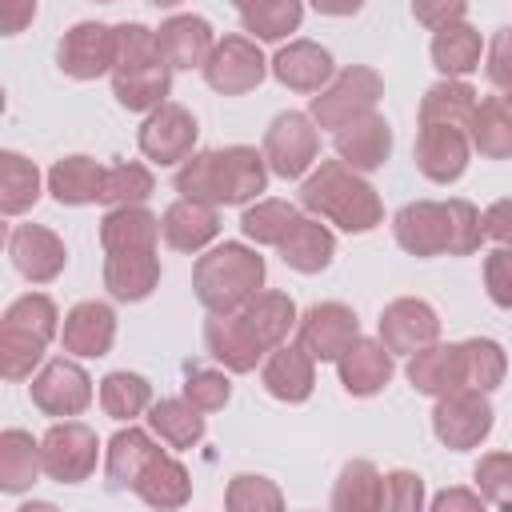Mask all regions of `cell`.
I'll list each match as a JSON object with an SVG mask.
<instances>
[{"instance_id": "6da1fadb", "label": "cell", "mask_w": 512, "mask_h": 512, "mask_svg": "<svg viewBox=\"0 0 512 512\" xmlns=\"http://www.w3.org/2000/svg\"><path fill=\"white\" fill-rule=\"evenodd\" d=\"M296 320H300L296 300L288 292L264 288L236 312H208L204 348L220 368H228L232 376H244V372H256L264 356L288 340Z\"/></svg>"}, {"instance_id": "7a4b0ae2", "label": "cell", "mask_w": 512, "mask_h": 512, "mask_svg": "<svg viewBox=\"0 0 512 512\" xmlns=\"http://www.w3.org/2000/svg\"><path fill=\"white\" fill-rule=\"evenodd\" d=\"M160 216L144 204L108 208L100 216L104 292L120 304H140L160 288Z\"/></svg>"}, {"instance_id": "3957f363", "label": "cell", "mask_w": 512, "mask_h": 512, "mask_svg": "<svg viewBox=\"0 0 512 512\" xmlns=\"http://www.w3.org/2000/svg\"><path fill=\"white\" fill-rule=\"evenodd\" d=\"M268 160L264 152H256L252 144H228V148H204L192 152L172 184L180 196L192 200H208L216 208H232V204H252L260 200V192L268 188Z\"/></svg>"}, {"instance_id": "277c9868", "label": "cell", "mask_w": 512, "mask_h": 512, "mask_svg": "<svg viewBox=\"0 0 512 512\" xmlns=\"http://www.w3.org/2000/svg\"><path fill=\"white\" fill-rule=\"evenodd\" d=\"M392 236L416 260L472 256L484 244V224L468 200H412L392 216Z\"/></svg>"}, {"instance_id": "5b68a950", "label": "cell", "mask_w": 512, "mask_h": 512, "mask_svg": "<svg viewBox=\"0 0 512 512\" xmlns=\"http://www.w3.org/2000/svg\"><path fill=\"white\" fill-rule=\"evenodd\" d=\"M300 204H304V212L320 216L324 224H332L348 236H364L384 224L380 192L364 180V172L348 168L340 156L316 160V168L300 184Z\"/></svg>"}, {"instance_id": "8992f818", "label": "cell", "mask_w": 512, "mask_h": 512, "mask_svg": "<svg viewBox=\"0 0 512 512\" xmlns=\"http://www.w3.org/2000/svg\"><path fill=\"white\" fill-rule=\"evenodd\" d=\"M120 48H116V64H112V96L124 112H152L168 100L172 92V64L160 52L156 28L140 24V20H124L116 24Z\"/></svg>"}, {"instance_id": "52a82bcc", "label": "cell", "mask_w": 512, "mask_h": 512, "mask_svg": "<svg viewBox=\"0 0 512 512\" xmlns=\"http://www.w3.org/2000/svg\"><path fill=\"white\" fill-rule=\"evenodd\" d=\"M264 280H268L264 256L252 244H240V240L212 244L192 264V292L208 312L244 308L252 296L264 292Z\"/></svg>"}, {"instance_id": "ba28073f", "label": "cell", "mask_w": 512, "mask_h": 512, "mask_svg": "<svg viewBox=\"0 0 512 512\" xmlns=\"http://www.w3.org/2000/svg\"><path fill=\"white\" fill-rule=\"evenodd\" d=\"M60 340V308L44 292L16 296L0 316V372L4 380H28L44 364L48 344Z\"/></svg>"}, {"instance_id": "9c48e42d", "label": "cell", "mask_w": 512, "mask_h": 512, "mask_svg": "<svg viewBox=\"0 0 512 512\" xmlns=\"http://www.w3.org/2000/svg\"><path fill=\"white\" fill-rule=\"evenodd\" d=\"M384 96V76L368 64H348V68H336V76L312 96L308 104V116L316 120V128H344L368 112H376Z\"/></svg>"}, {"instance_id": "30bf717a", "label": "cell", "mask_w": 512, "mask_h": 512, "mask_svg": "<svg viewBox=\"0 0 512 512\" xmlns=\"http://www.w3.org/2000/svg\"><path fill=\"white\" fill-rule=\"evenodd\" d=\"M496 408L480 388H452L432 404V436L452 452H472L488 440Z\"/></svg>"}, {"instance_id": "8fae6325", "label": "cell", "mask_w": 512, "mask_h": 512, "mask_svg": "<svg viewBox=\"0 0 512 512\" xmlns=\"http://www.w3.org/2000/svg\"><path fill=\"white\" fill-rule=\"evenodd\" d=\"M264 160L280 180H304L320 160V128L308 112H280L264 128Z\"/></svg>"}, {"instance_id": "7c38bea8", "label": "cell", "mask_w": 512, "mask_h": 512, "mask_svg": "<svg viewBox=\"0 0 512 512\" xmlns=\"http://www.w3.org/2000/svg\"><path fill=\"white\" fill-rule=\"evenodd\" d=\"M472 160V136L468 124L452 120H416V144H412V164L424 180L432 184H456L468 172Z\"/></svg>"}, {"instance_id": "4fadbf2b", "label": "cell", "mask_w": 512, "mask_h": 512, "mask_svg": "<svg viewBox=\"0 0 512 512\" xmlns=\"http://www.w3.org/2000/svg\"><path fill=\"white\" fill-rule=\"evenodd\" d=\"M204 72V84L220 96H244V92H256L264 84V76L272 72V64L264 60L260 52V40L248 36V32H228L216 40L208 64L200 68Z\"/></svg>"}, {"instance_id": "5bb4252c", "label": "cell", "mask_w": 512, "mask_h": 512, "mask_svg": "<svg viewBox=\"0 0 512 512\" xmlns=\"http://www.w3.org/2000/svg\"><path fill=\"white\" fill-rule=\"evenodd\" d=\"M28 396H32L36 412H44L52 420H72V416L88 412V404L96 400V388L76 356H56V360L40 364V372L28 384Z\"/></svg>"}, {"instance_id": "9a60e30c", "label": "cell", "mask_w": 512, "mask_h": 512, "mask_svg": "<svg viewBox=\"0 0 512 512\" xmlns=\"http://www.w3.org/2000/svg\"><path fill=\"white\" fill-rule=\"evenodd\" d=\"M44 476L56 484H84L100 464V436L84 420H56L40 436Z\"/></svg>"}, {"instance_id": "2e32d148", "label": "cell", "mask_w": 512, "mask_h": 512, "mask_svg": "<svg viewBox=\"0 0 512 512\" xmlns=\"http://www.w3.org/2000/svg\"><path fill=\"white\" fill-rule=\"evenodd\" d=\"M196 140H200V124L196 116L176 104V100H164L160 108L144 112V124L136 132V144H140V156L148 164H160V168H172V164H184L192 152H196Z\"/></svg>"}, {"instance_id": "e0dca14e", "label": "cell", "mask_w": 512, "mask_h": 512, "mask_svg": "<svg viewBox=\"0 0 512 512\" xmlns=\"http://www.w3.org/2000/svg\"><path fill=\"white\" fill-rule=\"evenodd\" d=\"M116 48H120L116 24H104V20H80V24H72V28L60 36V44H56V68H60L68 80L112 76Z\"/></svg>"}, {"instance_id": "ac0fdd59", "label": "cell", "mask_w": 512, "mask_h": 512, "mask_svg": "<svg viewBox=\"0 0 512 512\" xmlns=\"http://www.w3.org/2000/svg\"><path fill=\"white\" fill-rule=\"evenodd\" d=\"M356 336H360V320L344 300H320L296 320V344L316 364H336Z\"/></svg>"}, {"instance_id": "d6986e66", "label": "cell", "mask_w": 512, "mask_h": 512, "mask_svg": "<svg viewBox=\"0 0 512 512\" xmlns=\"http://www.w3.org/2000/svg\"><path fill=\"white\" fill-rule=\"evenodd\" d=\"M376 336L384 340V348L392 356H412L440 340V316L420 296H396L384 304V312L376 320Z\"/></svg>"}, {"instance_id": "ffe728a7", "label": "cell", "mask_w": 512, "mask_h": 512, "mask_svg": "<svg viewBox=\"0 0 512 512\" xmlns=\"http://www.w3.org/2000/svg\"><path fill=\"white\" fill-rule=\"evenodd\" d=\"M116 344V308L108 300H80L60 320V348L76 360H100Z\"/></svg>"}, {"instance_id": "44dd1931", "label": "cell", "mask_w": 512, "mask_h": 512, "mask_svg": "<svg viewBox=\"0 0 512 512\" xmlns=\"http://www.w3.org/2000/svg\"><path fill=\"white\" fill-rule=\"evenodd\" d=\"M8 260L28 284H52L68 264V248L44 224H16L8 232Z\"/></svg>"}, {"instance_id": "7402d4cb", "label": "cell", "mask_w": 512, "mask_h": 512, "mask_svg": "<svg viewBox=\"0 0 512 512\" xmlns=\"http://www.w3.org/2000/svg\"><path fill=\"white\" fill-rule=\"evenodd\" d=\"M276 252H280V260H284V268H292V272H300V276H316V272H324V268L332 264V256H336V232H332L320 216L296 212V220H292L288 232L280 236Z\"/></svg>"}, {"instance_id": "603a6c76", "label": "cell", "mask_w": 512, "mask_h": 512, "mask_svg": "<svg viewBox=\"0 0 512 512\" xmlns=\"http://www.w3.org/2000/svg\"><path fill=\"white\" fill-rule=\"evenodd\" d=\"M156 40H160L164 60L176 72H188V68H204L208 64V56H212L220 36L212 32V24L200 12H172L168 20H160Z\"/></svg>"}, {"instance_id": "cb8c5ba5", "label": "cell", "mask_w": 512, "mask_h": 512, "mask_svg": "<svg viewBox=\"0 0 512 512\" xmlns=\"http://www.w3.org/2000/svg\"><path fill=\"white\" fill-rule=\"evenodd\" d=\"M268 64H272V76L288 92H308V96H316L336 76L332 52L324 44H316V40H288V44L276 48V56Z\"/></svg>"}, {"instance_id": "d4e9b609", "label": "cell", "mask_w": 512, "mask_h": 512, "mask_svg": "<svg viewBox=\"0 0 512 512\" xmlns=\"http://www.w3.org/2000/svg\"><path fill=\"white\" fill-rule=\"evenodd\" d=\"M160 236L172 252H204L220 236V208L180 196L160 212Z\"/></svg>"}, {"instance_id": "484cf974", "label": "cell", "mask_w": 512, "mask_h": 512, "mask_svg": "<svg viewBox=\"0 0 512 512\" xmlns=\"http://www.w3.org/2000/svg\"><path fill=\"white\" fill-rule=\"evenodd\" d=\"M336 372H340V384L348 396H376L388 388L392 372H396V356L384 348L380 336H356L352 348L336 360Z\"/></svg>"}, {"instance_id": "4316f807", "label": "cell", "mask_w": 512, "mask_h": 512, "mask_svg": "<svg viewBox=\"0 0 512 512\" xmlns=\"http://www.w3.org/2000/svg\"><path fill=\"white\" fill-rule=\"evenodd\" d=\"M260 384L280 404H304L316 388V360L300 344H280L260 364Z\"/></svg>"}, {"instance_id": "83f0119b", "label": "cell", "mask_w": 512, "mask_h": 512, "mask_svg": "<svg viewBox=\"0 0 512 512\" xmlns=\"http://www.w3.org/2000/svg\"><path fill=\"white\" fill-rule=\"evenodd\" d=\"M332 148H336V156H340L348 168H356V172H376V168H384L388 156H392V124H388L380 112H368V116H360V120L336 128V132H332Z\"/></svg>"}, {"instance_id": "f1b7e54d", "label": "cell", "mask_w": 512, "mask_h": 512, "mask_svg": "<svg viewBox=\"0 0 512 512\" xmlns=\"http://www.w3.org/2000/svg\"><path fill=\"white\" fill-rule=\"evenodd\" d=\"M160 452H164V448H160V440H156L152 428H136V424L120 428V432L108 440V448H104V476H108V488H116V492L136 488L140 472H144L148 460L160 456Z\"/></svg>"}, {"instance_id": "f546056e", "label": "cell", "mask_w": 512, "mask_h": 512, "mask_svg": "<svg viewBox=\"0 0 512 512\" xmlns=\"http://www.w3.org/2000/svg\"><path fill=\"white\" fill-rule=\"evenodd\" d=\"M104 164H96L92 156H60L48 168V192L60 208H84L104 200Z\"/></svg>"}, {"instance_id": "4dcf8cb0", "label": "cell", "mask_w": 512, "mask_h": 512, "mask_svg": "<svg viewBox=\"0 0 512 512\" xmlns=\"http://www.w3.org/2000/svg\"><path fill=\"white\" fill-rule=\"evenodd\" d=\"M428 52H432V68L440 76L464 80L484 60V36L468 20H456V24H444V28L432 32V48Z\"/></svg>"}, {"instance_id": "1f68e13d", "label": "cell", "mask_w": 512, "mask_h": 512, "mask_svg": "<svg viewBox=\"0 0 512 512\" xmlns=\"http://www.w3.org/2000/svg\"><path fill=\"white\" fill-rule=\"evenodd\" d=\"M132 492H136L148 508L172 512V508H184V504L192 500V476H188V468H184L176 456L160 452V456L148 460V468L140 472V480H136Z\"/></svg>"}, {"instance_id": "d6a6232c", "label": "cell", "mask_w": 512, "mask_h": 512, "mask_svg": "<svg viewBox=\"0 0 512 512\" xmlns=\"http://www.w3.org/2000/svg\"><path fill=\"white\" fill-rule=\"evenodd\" d=\"M40 476H44L40 440H32V432H24V428H4L0 432V492L20 496Z\"/></svg>"}, {"instance_id": "836d02e7", "label": "cell", "mask_w": 512, "mask_h": 512, "mask_svg": "<svg viewBox=\"0 0 512 512\" xmlns=\"http://www.w3.org/2000/svg\"><path fill=\"white\" fill-rule=\"evenodd\" d=\"M232 8L260 44H284L304 20V0H232Z\"/></svg>"}, {"instance_id": "e575fe53", "label": "cell", "mask_w": 512, "mask_h": 512, "mask_svg": "<svg viewBox=\"0 0 512 512\" xmlns=\"http://www.w3.org/2000/svg\"><path fill=\"white\" fill-rule=\"evenodd\" d=\"M148 428L156 432V440L164 448L184 452V448H196L204 440V412L192 408L184 396H164V400H152Z\"/></svg>"}, {"instance_id": "d590c367", "label": "cell", "mask_w": 512, "mask_h": 512, "mask_svg": "<svg viewBox=\"0 0 512 512\" xmlns=\"http://www.w3.org/2000/svg\"><path fill=\"white\" fill-rule=\"evenodd\" d=\"M468 136H472V152H480L484 160H512V108L504 104V96L476 100Z\"/></svg>"}, {"instance_id": "8d00e7d4", "label": "cell", "mask_w": 512, "mask_h": 512, "mask_svg": "<svg viewBox=\"0 0 512 512\" xmlns=\"http://www.w3.org/2000/svg\"><path fill=\"white\" fill-rule=\"evenodd\" d=\"M408 384L420 392V396H444L452 388H460V360H456V344H428L420 352L408 356V368H404Z\"/></svg>"}, {"instance_id": "74e56055", "label": "cell", "mask_w": 512, "mask_h": 512, "mask_svg": "<svg viewBox=\"0 0 512 512\" xmlns=\"http://www.w3.org/2000/svg\"><path fill=\"white\" fill-rule=\"evenodd\" d=\"M336 512H380L384 508V472L372 460H348L332 484Z\"/></svg>"}, {"instance_id": "f35d334b", "label": "cell", "mask_w": 512, "mask_h": 512, "mask_svg": "<svg viewBox=\"0 0 512 512\" xmlns=\"http://www.w3.org/2000/svg\"><path fill=\"white\" fill-rule=\"evenodd\" d=\"M456 360H460V388L492 392L508 376V352L492 336H468V340H460L456 344Z\"/></svg>"}, {"instance_id": "ab89813d", "label": "cell", "mask_w": 512, "mask_h": 512, "mask_svg": "<svg viewBox=\"0 0 512 512\" xmlns=\"http://www.w3.org/2000/svg\"><path fill=\"white\" fill-rule=\"evenodd\" d=\"M44 184H48V176H40V168L28 156H20L12 148L0 152V212L4 216H24L40 200Z\"/></svg>"}, {"instance_id": "60d3db41", "label": "cell", "mask_w": 512, "mask_h": 512, "mask_svg": "<svg viewBox=\"0 0 512 512\" xmlns=\"http://www.w3.org/2000/svg\"><path fill=\"white\" fill-rule=\"evenodd\" d=\"M96 396H100V412L108 420H116V424H132L136 416H144L152 408V384H148V376L128 372V368L108 372L100 380V392Z\"/></svg>"}, {"instance_id": "b9f144b4", "label": "cell", "mask_w": 512, "mask_h": 512, "mask_svg": "<svg viewBox=\"0 0 512 512\" xmlns=\"http://www.w3.org/2000/svg\"><path fill=\"white\" fill-rule=\"evenodd\" d=\"M476 100H480V92H476L468 80L440 76V80L420 96V112H416V120H452V124H468Z\"/></svg>"}, {"instance_id": "7bdbcfd3", "label": "cell", "mask_w": 512, "mask_h": 512, "mask_svg": "<svg viewBox=\"0 0 512 512\" xmlns=\"http://www.w3.org/2000/svg\"><path fill=\"white\" fill-rule=\"evenodd\" d=\"M292 220H296V204H288V200H272V196H260V200L244 204L240 232H244V240H252L256 248H260V244H272V248H276Z\"/></svg>"}, {"instance_id": "ee69618b", "label": "cell", "mask_w": 512, "mask_h": 512, "mask_svg": "<svg viewBox=\"0 0 512 512\" xmlns=\"http://www.w3.org/2000/svg\"><path fill=\"white\" fill-rule=\"evenodd\" d=\"M152 192H156L152 168L140 160H120V164H108V172H104V200L100 204H108V208L148 204Z\"/></svg>"}, {"instance_id": "f6af8a7d", "label": "cell", "mask_w": 512, "mask_h": 512, "mask_svg": "<svg viewBox=\"0 0 512 512\" xmlns=\"http://www.w3.org/2000/svg\"><path fill=\"white\" fill-rule=\"evenodd\" d=\"M224 508L228 512H276V508H284V492L268 476L236 472L224 488Z\"/></svg>"}, {"instance_id": "bcb514c9", "label": "cell", "mask_w": 512, "mask_h": 512, "mask_svg": "<svg viewBox=\"0 0 512 512\" xmlns=\"http://www.w3.org/2000/svg\"><path fill=\"white\" fill-rule=\"evenodd\" d=\"M232 372L228 368H192L180 384V396L200 412H220L232 400Z\"/></svg>"}, {"instance_id": "7dc6e473", "label": "cell", "mask_w": 512, "mask_h": 512, "mask_svg": "<svg viewBox=\"0 0 512 512\" xmlns=\"http://www.w3.org/2000/svg\"><path fill=\"white\" fill-rule=\"evenodd\" d=\"M472 484L488 504L512 508V452H484L472 468Z\"/></svg>"}, {"instance_id": "c3c4849f", "label": "cell", "mask_w": 512, "mask_h": 512, "mask_svg": "<svg viewBox=\"0 0 512 512\" xmlns=\"http://www.w3.org/2000/svg\"><path fill=\"white\" fill-rule=\"evenodd\" d=\"M428 504L424 496V476L412 468H392L384 472V508L388 512H420Z\"/></svg>"}, {"instance_id": "681fc988", "label": "cell", "mask_w": 512, "mask_h": 512, "mask_svg": "<svg viewBox=\"0 0 512 512\" xmlns=\"http://www.w3.org/2000/svg\"><path fill=\"white\" fill-rule=\"evenodd\" d=\"M484 288L496 308L512 312V244H500L484 256Z\"/></svg>"}, {"instance_id": "f907efd6", "label": "cell", "mask_w": 512, "mask_h": 512, "mask_svg": "<svg viewBox=\"0 0 512 512\" xmlns=\"http://www.w3.org/2000/svg\"><path fill=\"white\" fill-rule=\"evenodd\" d=\"M484 76L492 88H512V24L496 28L492 40L484 44Z\"/></svg>"}, {"instance_id": "816d5d0a", "label": "cell", "mask_w": 512, "mask_h": 512, "mask_svg": "<svg viewBox=\"0 0 512 512\" xmlns=\"http://www.w3.org/2000/svg\"><path fill=\"white\" fill-rule=\"evenodd\" d=\"M464 12H468V0H412V16H416V24H424L428 32L464 20Z\"/></svg>"}, {"instance_id": "f5cc1de1", "label": "cell", "mask_w": 512, "mask_h": 512, "mask_svg": "<svg viewBox=\"0 0 512 512\" xmlns=\"http://www.w3.org/2000/svg\"><path fill=\"white\" fill-rule=\"evenodd\" d=\"M480 224H484V240L512 244V196L492 200V204L480 212Z\"/></svg>"}, {"instance_id": "db71d44e", "label": "cell", "mask_w": 512, "mask_h": 512, "mask_svg": "<svg viewBox=\"0 0 512 512\" xmlns=\"http://www.w3.org/2000/svg\"><path fill=\"white\" fill-rule=\"evenodd\" d=\"M428 508L432 512H484L488 500L476 488H444V492H436L428 500Z\"/></svg>"}, {"instance_id": "11a10c76", "label": "cell", "mask_w": 512, "mask_h": 512, "mask_svg": "<svg viewBox=\"0 0 512 512\" xmlns=\"http://www.w3.org/2000/svg\"><path fill=\"white\" fill-rule=\"evenodd\" d=\"M36 20V0H0V24L4 36H20Z\"/></svg>"}, {"instance_id": "9f6ffc18", "label": "cell", "mask_w": 512, "mask_h": 512, "mask_svg": "<svg viewBox=\"0 0 512 512\" xmlns=\"http://www.w3.org/2000/svg\"><path fill=\"white\" fill-rule=\"evenodd\" d=\"M308 4H312L320 16H336V20H340V16H356L368 0H308Z\"/></svg>"}, {"instance_id": "6f0895ef", "label": "cell", "mask_w": 512, "mask_h": 512, "mask_svg": "<svg viewBox=\"0 0 512 512\" xmlns=\"http://www.w3.org/2000/svg\"><path fill=\"white\" fill-rule=\"evenodd\" d=\"M16 512H56V508H52V504H44V500H40V504H20V508H16Z\"/></svg>"}, {"instance_id": "680465c9", "label": "cell", "mask_w": 512, "mask_h": 512, "mask_svg": "<svg viewBox=\"0 0 512 512\" xmlns=\"http://www.w3.org/2000/svg\"><path fill=\"white\" fill-rule=\"evenodd\" d=\"M148 4H152V8H180L184 0H148Z\"/></svg>"}, {"instance_id": "91938a15", "label": "cell", "mask_w": 512, "mask_h": 512, "mask_svg": "<svg viewBox=\"0 0 512 512\" xmlns=\"http://www.w3.org/2000/svg\"><path fill=\"white\" fill-rule=\"evenodd\" d=\"M500 96H504V104H508V108H512V88H504V92H500Z\"/></svg>"}, {"instance_id": "94428289", "label": "cell", "mask_w": 512, "mask_h": 512, "mask_svg": "<svg viewBox=\"0 0 512 512\" xmlns=\"http://www.w3.org/2000/svg\"><path fill=\"white\" fill-rule=\"evenodd\" d=\"M92 4H112V0H92Z\"/></svg>"}]
</instances>
